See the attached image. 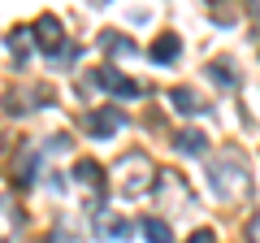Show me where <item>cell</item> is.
I'll return each mask as SVG.
<instances>
[{"mask_svg": "<svg viewBox=\"0 0 260 243\" xmlns=\"http://www.w3.org/2000/svg\"><path fill=\"white\" fill-rule=\"evenodd\" d=\"M143 234H148L152 243H169V239H174V234H169V226L156 222V217H152V222H143Z\"/></svg>", "mask_w": 260, "mask_h": 243, "instance_id": "cell-5", "label": "cell"}, {"mask_svg": "<svg viewBox=\"0 0 260 243\" xmlns=\"http://www.w3.org/2000/svg\"><path fill=\"white\" fill-rule=\"evenodd\" d=\"M39 48H44V52H52V48L56 44H61V22H56V18H39Z\"/></svg>", "mask_w": 260, "mask_h": 243, "instance_id": "cell-3", "label": "cell"}, {"mask_svg": "<svg viewBox=\"0 0 260 243\" xmlns=\"http://www.w3.org/2000/svg\"><path fill=\"white\" fill-rule=\"evenodd\" d=\"M251 9H256V13H260V0H251Z\"/></svg>", "mask_w": 260, "mask_h": 243, "instance_id": "cell-11", "label": "cell"}, {"mask_svg": "<svg viewBox=\"0 0 260 243\" xmlns=\"http://www.w3.org/2000/svg\"><path fill=\"white\" fill-rule=\"evenodd\" d=\"M95 83H100L104 92H117V96H139V87L130 83V78H117L113 70H100V74H95Z\"/></svg>", "mask_w": 260, "mask_h": 243, "instance_id": "cell-2", "label": "cell"}, {"mask_svg": "<svg viewBox=\"0 0 260 243\" xmlns=\"http://www.w3.org/2000/svg\"><path fill=\"white\" fill-rule=\"evenodd\" d=\"M186 243H217V239H213V230H200V234H191Z\"/></svg>", "mask_w": 260, "mask_h": 243, "instance_id": "cell-10", "label": "cell"}, {"mask_svg": "<svg viewBox=\"0 0 260 243\" xmlns=\"http://www.w3.org/2000/svg\"><path fill=\"white\" fill-rule=\"evenodd\" d=\"M174 56H178V39H174V35H160V44H152V61L169 66Z\"/></svg>", "mask_w": 260, "mask_h": 243, "instance_id": "cell-4", "label": "cell"}, {"mask_svg": "<svg viewBox=\"0 0 260 243\" xmlns=\"http://www.w3.org/2000/svg\"><path fill=\"white\" fill-rule=\"evenodd\" d=\"M174 104H178L182 113H200V109H195V96L186 92V87H178V92H174Z\"/></svg>", "mask_w": 260, "mask_h": 243, "instance_id": "cell-7", "label": "cell"}, {"mask_svg": "<svg viewBox=\"0 0 260 243\" xmlns=\"http://www.w3.org/2000/svg\"><path fill=\"white\" fill-rule=\"evenodd\" d=\"M78 178L91 183V187H100V165H95V161H78Z\"/></svg>", "mask_w": 260, "mask_h": 243, "instance_id": "cell-6", "label": "cell"}, {"mask_svg": "<svg viewBox=\"0 0 260 243\" xmlns=\"http://www.w3.org/2000/svg\"><path fill=\"white\" fill-rule=\"evenodd\" d=\"M117 122H121V109H104V113H91V117H87V131H91L95 139H104V135L117 131Z\"/></svg>", "mask_w": 260, "mask_h": 243, "instance_id": "cell-1", "label": "cell"}, {"mask_svg": "<svg viewBox=\"0 0 260 243\" xmlns=\"http://www.w3.org/2000/svg\"><path fill=\"white\" fill-rule=\"evenodd\" d=\"M213 78H217V83H225V87L234 83V74H230V66H213Z\"/></svg>", "mask_w": 260, "mask_h": 243, "instance_id": "cell-9", "label": "cell"}, {"mask_svg": "<svg viewBox=\"0 0 260 243\" xmlns=\"http://www.w3.org/2000/svg\"><path fill=\"white\" fill-rule=\"evenodd\" d=\"M178 148H182V152H204V135H182Z\"/></svg>", "mask_w": 260, "mask_h": 243, "instance_id": "cell-8", "label": "cell"}]
</instances>
